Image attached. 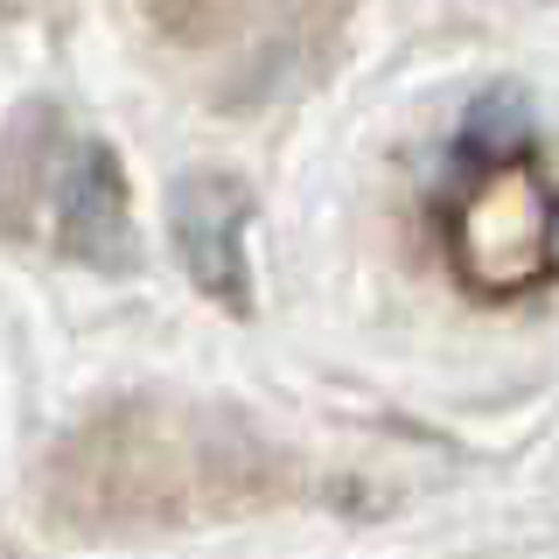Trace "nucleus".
<instances>
[{"mask_svg": "<svg viewBox=\"0 0 559 559\" xmlns=\"http://www.w3.org/2000/svg\"><path fill=\"white\" fill-rule=\"evenodd\" d=\"M245 217L252 197L231 175H182L168 189V231L189 280L217 301H245Z\"/></svg>", "mask_w": 559, "mask_h": 559, "instance_id": "1", "label": "nucleus"}, {"mask_svg": "<svg viewBox=\"0 0 559 559\" xmlns=\"http://www.w3.org/2000/svg\"><path fill=\"white\" fill-rule=\"evenodd\" d=\"M57 238H63V252L92 259V266H127V252H133L127 182H119L112 147H98V140L70 147V162L57 175Z\"/></svg>", "mask_w": 559, "mask_h": 559, "instance_id": "2", "label": "nucleus"}, {"mask_svg": "<svg viewBox=\"0 0 559 559\" xmlns=\"http://www.w3.org/2000/svg\"><path fill=\"white\" fill-rule=\"evenodd\" d=\"M468 147H489V154H511L532 140V112H524V98L518 92H489L476 112H468V127H462Z\"/></svg>", "mask_w": 559, "mask_h": 559, "instance_id": "3", "label": "nucleus"}]
</instances>
